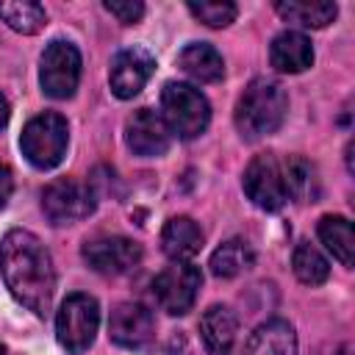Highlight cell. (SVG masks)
Segmentation results:
<instances>
[{"mask_svg":"<svg viewBox=\"0 0 355 355\" xmlns=\"http://www.w3.org/2000/svg\"><path fill=\"white\" fill-rule=\"evenodd\" d=\"M288 114L286 89L277 80L255 78L236 103V128L244 139H263L275 133Z\"/></svg>","mask_w":355,"mask_h":355,"instance_id":"cell-2","label":"cell"},{"mask_svg":"<svg viewBox=\"0 0 355 355\" xmlns=\"http://www.w3.org/2000/svg\"><path fill=\"white\" fill-rule=\"evenodd\" d=\"M269 61L277 72H302L313 64V44L300 31H283L269 47Z\"/></svg>","mask_w":355,"mask_h":355,"instance_id":"cell-15","label":"cell"},{"mask_svg":"<svg viewBox=\"0 0 355 355\" xmlns=\"http://www.w3.org/2000/svg\"><path fill=\"white\" fill-rule=\"evenodd\" d=\"M161 247L172 261H189L202 250V230L189 216H172L161 230Z\"/></svg>","mask_w":355,"mask_h":355,"instance_id":"cell-17","label":"cell"},{"mask_svg":"<svg viewBox=\"0 0 355 355\" xmlns=\"http://www.w3.org/2000/svg\"><path fill=\"white\" fill-rule=\"evenodd\" d=\"M202 286V275L194 263L189 261H172L166 269H161L153 280V294L155 302L172 313V316H183L186 311H191L197 291Z\"/></svg>","mask_w":355,"mask_h":355,"instance_id":"cell-7","label":"cell"},{"mask_svg":"<svg viewBox=\"0 0 355 355\" xmlns=\"http://www.w3.org/2000/svg\"><path fill=\"white\" fill-rule=\"evenodd\" d=\"M252 263H255V252L244 239H230L219 244L211 255V272L216 277H236L247 272Z\"/></svg>","mask_w":355,"mask_h":355,"instance_id":"cell-22","label":"cell"},{"mask_svg":"<svg viewBox=\"0 0 355 355\" xmlns=\"http://www.w3.org/2000/svg\"><path fill=\"white\" fill-rule=\"evenodd\" d=\"M161 119L166 122L169 133L180 139H197L211 122V105L205 94L189 83L169 80L161 92Z\"/></svg>","mask_w":355,"mask_h":355,"instance_id":"cell-3","label":"cell"},{"mask_svg":"<svg viewBox=\"0 0 355 355\" xmlns=\"http://www.w3.org/2000/svg\"><path fill=\"white\" fill-rule=\"evenodd\" d=\"M178 67H180L189 78H194V80H200V83H216V80H222V75H225V61H222L219 50L211 47V44H205V42H191V44H186V47L178 53Z\"/></svg>","mask_w":355,"mask_h":355,"instance_id":"cell-18","label":"cell"},{"mask_svg":"<svg viewBox=\"0 0 355 355\" xmlns=\"http://www.w3.org/2000/svg\"><path fill=\"white\" fill-rule=\"evenodd\" d=\"M283 169V183H286V194L294 200H313L319 194V178L311 161H305L302 155H291L280 164Z\"/></svg>","mask_w":355,"mask_h":355,"instance_id":"cell-21","label":"cell"},{"mask_svg":"<svg viewBox=\"0 0 355 355\" xmlns=\"http://www.w3.org/2000/svg\"><path fill=\"white\" fill-rule=\"evenodd\" d=\"M241 355H297V333L286 319H269L250 336Z\"/></svg>","mask_w":355,"mask_h":355,"instance_id":"cell-16","label":"cell"},{"mask_svg":"<svg viewBox=\"0 0 355 355\" xmlns=\"http://www.w3.org/2000/svg\"><path fill=\"white\" fill-rule=\"evenodd\" d=\"M0 19L19 33H39L47 25L44 6L33 0H0Z\"/></svg>","mask_w":355,"mask_h":355,"instance_id":"cell-23","label":"cell"},{"mask_svg":"<svg viewBox=\"0 0 355 355\" xmlns=\"http://www.w3.org/2000/svg\"><path fill=\"white\" fill-rule=\"evenodd\" d=\"M100 324V305L92 294H69L55 316V333L67 352L80 355L92 347Z\"/></svg>","mask_w":355,"mask_h":355,"instance_id":"cell-5","label":"cell"},{"mask_svg":"<svg viewBox=\"0 0 355 355\" xmlns=\"http://www.w3.org/2000/svg\"><path fill=\"white\" fill-rule=\"evenodd\" d=\"M39 80L42 92L53 100H67L75 94L78 80H80V53L72 42L53 39L44 53H42V67H39Z\"/></svg>","mask_w":355,"mask_h":355,"instance_id":"cell-6","label":"cell"},{"mask_svg":"<svg viewBox=\"0 0 355 355\" xmlns=\"http://www.w3.org/2000/svg\"><path fill=\"white\" fill-rule=\"evenodd\" d=\"M0 272L8 291L36 316H44L55 294V269L47 247L31 230H8L0 241Z\"/></svg>","mask_w":355,"mask_h":355,"instance_id":"cell-1","label":"cell"},{"mask_svg":"<svg viewBox=\"0 0 355 355\" xmlns=\"http://www.w3.org/2000/svg\"><path fill=\"white\" fill-rule=\"evenodd\" d=\"M291 266H294V275L305 283V286H322L330 275V263L327 258L308 241L297 244L294 250V258H291Z\"/></svg>","mask_w":355,"mask_h":355,"instance_id":"cell-24","label":"cell"},{"mask_svg":"<svg viewBox=\"0 0 355 355\" xmlns=\"http://www.w3.org/2000/svg\"><path fill=\"white\" fill-rule=\"evenodd\" d=\"M244 194L263 211H280L288 200L280 161L272 153L255 155L244 169Z\"/></svg>","mask_w":355,"mask_h":355,"instance_id":"cell-9","label":"cell"},{"mask_svg":"<svg viewBox=\"0 0 355 355\" xmlns=\"http://www.w3.org/2000/svg\"><path fill=\"white\" fill-rule=\"evenodd\" d=\"M189 11L200 19V22H205V25H211V28H225V25H230L233 19H236V14H239V8L233 6V3H227V0H191L189 3Z\"/></svg>","mask_w":355,"mask_h":355,"instance_id":"cell-25","label":"cell"},{"mask_svg":"<svg viewBox=\"0 0 355 355\" xmlns=\"http://www.w3.org/2000/svg\"><path fill=\"white\" fill-rule=\"evenodd\" d=\"M155 333V322L153 313L139 305V302H119L111 311L108 319V336L114 344L125 347V349H144L153 341Z\"/></svg>","mask_w":355,"mask_h":355,"instance_id":"cell-12","label":"cell"},{"mask_svg":"<svg viewBox=\"0 0 355 355\" xmlns=\"http://www.w3.org/2000/svg\"><path fill=\"white\" fill-rule=\"evenodd\" d=\"M275 11L300 28H324L336 19L338 6L327 0H280L275 3Z\"/></svg>","mask_w":355,"mask_h":355,"instance_id":"cell-19","label":"cell"},{"mask_svg":"<svg viewBox=\"0 0 355 355\" xmlns=\"http://www.w3.org/2000/svg\"><path fill=\"white\" fill-rule=\"evenodd\" d=\"M83 261L100 275H128L141 263V247L125 236H100L83 244Z\"/></svg>","mask_w":355,"mask_h":355,"instance_id":"cell-10","label":"cell"},{"mask_svg":"<svg viewBox=\"0 0 355 355\" xmlns=\"http://www.w3.org/2000/svg\"><path fill=\"white\" fill-rule=\"evenodd\" d=\"M0 355H6V352H3V347H0Z\"/></svg>","mask_w":355,"mask_h":355,"instance_id":"cell-29","label":"cell"},{"mask_svg":"<svg viewBox=\"0 0 355 355\" xmlns=\"http://www.w3.org/2000/svg\"><path fill=\"white\" fill-rule=\"evenodd\" d=\"M8 103H6V97L0 94V128H6V122H8Z\"/></svg>","mask_w":355,"mask_h":355,"instance_id":"cell-28","label":"cell"},{"mask_svg":"<svg viewBox=\"0 0 355 355\" xmlns=\"http://www.w3.org/2000/svg\"><path fill=\"white\" fill-rule=\"evenodd\" d=\"M239 333V319L227 305H211L200 319V336L211 355H230Z\"/></svg>","mask_w":355,"mask_h":355,"instance_id":"cell-14","label":"cell"},{"mask_svg":"<svg viewBox=\"0 0 355 355\" xmlns=\"http://www.w3.org/2000/svg\"><path fill=\"white\" fill-rule=\"evenodd\" d=\"M169 139H172V133H169L166 122L153 108H139L125 125V141L141 158L164 155L169 150Z\"/></svg>","mask_w":355,"mask_h":355,"instance_id":"cell-13","label":"cell"},{"mask_svg":"<svg viewBox=\"0 0 355 355\" xmlns=\"http://www.w3.org/2000/svg\"><path fill=\"white\" fill-rule=\"evenodd\" d=\"M105 11L114 14L119 22L130 25V22H139L144 17V3H139V0H105Z\"/></svg>","mask_w":355,"mask_h":355,"instance_id":"cell-26","label":"cell"},{"mask_svg":"<svg viewBox=\"0 0 355 355\" xmlns=\"http://www.w3.org/2000/svg\"><path fill=\"white\" fill-rule=\"evenodd\" d=\"M67 139H69L67 119L55 111H44L22 128L19 150L33 166L53 169L61 164V158L67 153Z\"/></svg>","mask_w":355,"mask_h":355,"instance_id":"cell-4","label":"cell"},{"mask_svg":"<svg viewBox=\"0 0 355 355\" xmlns=\"http://www.w3.org/2000/svg\"><path fill=\"white\" fill-rule=\"evenodd\" d=\"M11 189H14V180H11V169L0 161V208L8 202L11 197Z\"/></svg>","mask_w":355,"mask_h":355,"instance_id":"cell-27","label":"cell"},{"mask_svg":"<svg viewBox=\"0 0 355 355\" xmlns=\"http://www.w3.org/2000/svg\"><path fill=\"white\" fill-rule=\"evenodd\" d=\"M42 211L53 225H75L94 211V191L69 178L53 180L42 191Z\"/></svg>","mask_w":355,"mask_h":355,"instance_id":"cell-8","label":"cell"},{"mask_svg":"<svg viewBox=\"0 0 355 355\" xmlns=\"http://www.w3.org/2000/svg\"><path fill=\"white\" fill-rule=\"evenodd\" d=\"M319 239L344 266H352L355 239H352V222L347 216H333V214L322 216L319 219Z\"/></svg>","mask_w":355,"mask_h":355,"instance_id":"cell-20","label":"cell"},{"mask_svg":"<svg viewBox=\"0 0 355 355\" xmlns=\"http://www.w3.org/2000/svg\"><path fill=\"white\" fill-rule=\"evenodd\" d=\"M155 69V58L150 50L144 47H125L114 55L111 61V72H108V80H111V92L119 97V100H130L133 94H139L144 89V83L150 80Z\"/></svg>","mask_w":355,"mask_h":355,"instance_id":"cell-11","label":"cell"}]
</instances>
